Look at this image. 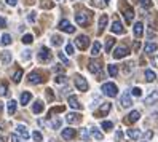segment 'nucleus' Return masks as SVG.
I'll return each mask as SVG.
<instances>
[{
    "instance_id": "f257e3e1",
    "label": "nucleus",
    "mask_w": 158,
    "mask_h": 142,
    "mask_svg": "<svg viewBox=\"0 0 158 142\" xmlns=\"http://www.w3.org/2000/svg\"><path fill=\"white\" fill-rule=\"evenodd\" d=\"M120 10L123 11L126 23L131 24V23H133V18H134V10H133V6L129 5L128 2H125V0H122V2H120Z\"/></svg>"
},
{
    "instance_id": "f03ea898",
    "label": "nucleus",
    "mask_w": 158,
    "mask_h": 142,
    "mask_svg": "<svg viewBox=\"0 0 158 142\" xmlns=\"http://www.w3.org/2000/svg\"><path fill=\"white\" fill-rule=\"evenodd\" d=\"M101 90H102V93H104L106 96H109V98H115L117 94H118V88H117V85H115V83H112V81L104 83Z\"/></svg>"
},
{
    "instance_id": "7ed1b4c3",
    "label": "nucleus",
    "mask_w": 158,
    "mask_h": 142,
    "mask_svg": "<svg viewBox=\"0 0 158 142\" xmlns=\"http://www.w3.org/2000/svg\"><path fill=\"white\" fill-rule=\"evenodd\" d=\"M75 21L78 26H83V27H86L89 24V15L86 11H80L75 15Z\"/></svg>"
},
{
    "instance_id": "20e7f679",
    "label": "nucleus",
    "mask_w": 158,
    "mask_h": 142,
    "mask_svg": "<svg viewBox=\"0 0 158 142\" xmlns=\"http://www.w3.org/2000/svg\"><path fill=\"white\" fill-rule=\"evenodd\" d=\"M58 29L62 31V32H67V34H73L75 32V26H72L69 19H62V21H59Z\"/></svg>"
},
{
    "instance_id": "39448f33",
    "label": "nucleus",
    "mask_w": 158,
    "mask_h": 142,
    "mask_svg": "<svg viewBox=\"0 0 158 142\" xmlns=\"http://www.w3.org/2000/svg\"><path fill=\"white\" fill-rule=\"evenodd\" d=\"M110 109H112V104H110V102H104V104H102V106L94 112V117H96V118H102L104 115H107V113L110 112Z\"/></svg>"
},
{
    "instance_id": "423d86ee",
    "label": "nucleus",
    "mask_w": 158,
    "mask_h": 142,
    "mask_svg": "<svg viewBox=\"0 0 158 142\" xmlns=\"http://www.w3.org/2000/svg\"><path fill=\"white\" fill-rule=\"evenodd\" d=\"M75 45H77V48L78 50H86L88 48V45H89V39L86 35H80V37H77L75 39Z\"/></svg>"
},
{
    "instance_id": "0eeeda50",
    "label": "nucleus",
    "mask_w": 158,
    "mask_h": 142,
    "mask_svg": "<svg viewBox=\"0 0 158 142\" xmlns=\"http://www.w3.org/2000/svg\"><path fill=\"white\" fill-rule=\"evenodd\" d=\"M120 102H122V107L128 109L133 106V99H131V91H125L122 94V98H120Z\"/></svg>"
},
{
    "instance_id": "6e6552de",
    "label": "nucleus",
    "mask_w": 158,
    "mask_h": 142,
    "mask_svg": "<svg viewBox=\"0 0 158 142\" xmlns=\"http://www.w3.org/2000/svg\"><path fill=\"white\" fill-rule=\"evenodd\" d=\"M129 53H131V51H129V48H126V46H117V48H115V51H114V58L115 59H122V58H125V56H128Z\"/></svg>"
},
{
    "instance_id": "1a4fd4ad",
    "label": "nucleus",
    "mask_w": 158,
    "mask_h": 142,
    "mask_svg": "<svg viewBox=\"0 0 158 142\" xmlns=\"http://www.w3.org/2000/svg\"><path fill=\"white\" fill-rule=\"evenodd\" d=\"M75 86H77V90L85 93V91H88V81L81 75H75Z\"/></svg>"
},
{
    "instance_id": "9d476101",
    "label": "nucleus",
    "mask_w": 158,
    "mask_h": 142,
    "mask_svg": "<svg viewBox=\"0 0 158 142\" xmlns=\"http://www.w3.org/2000/svg\"><path fill=\"white\" fill-rule=\"evenodd\" d=\"M66 121L69 123V125H73V123H80L81 121V115L77 112H70L66 115Z\"/></svg>"
},
{
    "instance_id": "9b49d317",
    "label": "nucleus",
    "mask_w": 158,
    "mask_h": 142,
    "mask_svg": "<svg viewBox=\"0 0 158 142\" xmlns=\"http://www.w3.org/2000/svg\"><path fill=\"white\" fill-rule=\"evenodd\" d=\"M139 118H141V113H139L137 110H133V112L128 113V117L125 118V123L126 125H131V123H136Z\"/></svg>"
},
{
    "instance_id": "f8f14e48",
    "label": "nucleus",
    "mask_w": 158,
    "mask_h": 142,
    "mask_svg": "<svg viewBox=\"0 0 158 142\" xmlns=\"http://www.w3.org/2000/svg\"><path fill=\"white\" fill-rule=\"evenodd\" d=\"M39 59H40L42 62H50V61H51V53H50V50H48V48H42V50L39 51Z\"/></svg>"
},
{
    "instance_id": "ddd939ff",
    "label": "nucleus",
    "mask_w": 158,
    "mask_h": 142,
    "mask_svg": "<svg viewBox=\"0 0 158 142\" xmlns=\"http://www.w3.org/2000/svg\"><path fill=\"white\" fill-rule=\"evenodd\" d=\"M155 102H158V90L152 91V93L145 98V101H144L145 106H152V104H155Z\"/></svg>"
},
{
    "instance_id": "4468645a",
    "label": "nucleus",
    "mask_w": 158,
    "mask_h": 142,
    "mask_svg": "<svg viewBox=\"0 0 158 142\" xmlns=\"http://www.w3.org/2000/svg\"><path fill=\"white\" fill-rule=\"evenodd\" d=\"M27 80H29V83H32V85H39V83H42V81L45 80V77H42V75L37 73V72H32Z\"/></svg>"
},
{
    "instance_id": "2eb2a0df",
    "label": "nucleus",
    "mask_w": 158,
    "mask_h": 142,
    "mask_svg": "<svg viewBox=\"0 0 158 142\" xmlns=\"http://www.w3.org/2000/svg\"><path fill=\"white\" fill-rule=\"evenodd\" d=\"M99 67H101V64L98 62V61H94V59H89V62H88V70L91 72V73H99L101 70H99Z\"/></svg>"
},
{
    "instance_id": "dca6fc26",
    "label": "nucleus",
    "mask_w": 158,
    "mask_h": 142,
    "mask_svg": "<svg viewBox=\"0 0 158 142\" xmlns=\"http://www.w3.org/2000/svg\"><path fill=\"white\" fill-rule=\"evenodd\" d=\"M16 132H18V134H19L23 139H29V131H27V128L24 126V125H18L16 126Z\"/></svg>"
},
{
    "instance_id": "f3484780",
    "label": "nucleus",
    "mask_w": 158,
    "mask_h": 142,
    "mask_svg": "<svg viewBox=\"0 0 158 142\" xmlns=\"http://www.w3.org/2000/svg\"><path fill=\"white\" fill-rule=\"evenodd\" d=\"M110 29H112L114 34H125V27H123V24L120 23V21H115V23L112 24V27H110Z\"/></svg>"
},
{
    "instance_id": "a211bd4d",
    "label": "nucleus",
    "mask_w": 158,
    "mask_h": 142,
    "mask_svg": "<svg viewBox=\"0 0 158 142\" xmlns=\"http://www.w3.org/2000/svg\"><path fill=\"white\" fill-rule=\"evenodd\" d=\"M73 136H75L73 128H66V129L62 131V139L64 140H70V139H73Z\"/></svg>"
},
{
    "instance_id": "6ab92c4d",
    "label": "nucleus",
    "mask_w": 158,
    "mask_h": 142,
    "mask_svg": "<svg viewBox=\"0 0 158 142\" xmlns=\"http://www.w3.org/2000/svg\"><path fill=\"white\" fill-rule=\"evenodd\" d=\"M107 23H109V18H107V15H102V16L99 18V27H98V32H99V34L106 29Z\"/></svg>"
},
{
    "instance_id": "aec40b11",
    "label": "nucleus",
    "mask_w": 158,
    "mask_h": 142,
    "mask_svg": "<svg viewBox=\"0 0 158 142\" xmlns=\"http://www.w3.org/2000/svg\"><path fill=\"white\" fill-rule=\"evenodd\" d=\"M69 106L75 110H81V104L78 102V99L75 96H69Z\"/></svg>"
},
{
    "instance_id": "412c9836",
    "label": "nucleus",
    "mask_w": 158,
    "mask_h": 142,
    "mask_svg": "<svg viewBox=\"0 0 158 142\" xmlns=\"http://www.w3.org/2000/svg\"><path fill=\"white\" fill-rule=\"evenodd\" d=\"M126 134H128V137L129 139H139V137H141L142 134H141V131H139V129H136V128H131V129H128V132H126Z\"/></svg>"
},
{
    "instance_id": "4be33fe9",
    "label": "nucleus",
    "mask_w": 158,
    "mask_h": 142,
    "mask_svg": "<svg viewBox=\"0 0 158 142\" xmlns=\"http://www.w3.org/2000/svg\"><path fill=\"white\" fill-rule=\"evenodd\" d=\"M156 50H158V45H156V43H153V42H150V43H145V46H144V51H145V53H148V54L155 53Z\"/></svg>"
},
{
    "instance_id": "5701e85b",
    "label": "nucleus",
    "mask_w": 158,
    "mask_h": 142,
    "mask_svg": "<svg viewBox=\"0 0 158 142\" xmlns=\"http://www.w3.org/2000/svg\"><path fill=\"white\" fill-rule=\"evenodd\" d=\"M89 132H91V136L94 137L96 140H102V139H104L102 132H101V131H99V128H96V126H93V128L89 129Z\"/></svg>"
},
{
    "instance_id": "b1692460",
    "label": "nucleus",
    "mask_w": 158,
    "mask_h": 142,
    "mask_svg": "<svg viewBox=\"0 0 158 142\" xmlns=\"http://www.w3.org/2000/svg\"><path fill=\"white\" fill-rule=\"evenodd\" d=\"M142 32H144V24L142 23H136L134 24V35L137 37V39H141Z\"/></svg>"
},
{
    "instance_id": "393cba45",
    "label": "nucleus",
    "mask_w": 158,
    "mask_h": 142,
    "mask_svg": "<svg viewBox=\"0 0 158 142\" xmlns=\"http://www.w3.org/2000/svg\"><path fill=\"white\" fill-rule=\"evenodd\" d=\"M16 101H8V106H6V110H8V115H15L16 112Z\"/></svg>"
},
{
    "instance_id": "a878e982",
    "label": "nucleus",
    "mask_w": 158,
    "mask_h": 142,
    "mask_svg": "<svg viewBox=\"0 0 158 142\" xmlns=\"http://www.w3.org/2000/svg\"><path fill=\"white\" fill-rule=\"evenodd\" d=\"M31 99H32V94L31 93H23L21 94V104H23V106H27V104H29L31 102Z\"/></svg>"
},
{
    "instance_id": "bb28decb",
    "label": "nucleus",
    "mask_w": 158,
    "mask_h": 142,
    "mask_svg": "<svg viewBox=\"0 0 158 142\" xmlns=\"http://www.w3.org/2000/svg\"><path fill=\"white\" fill-rule=\"evenodd\" d=\"M101 53V43L99 42H94L93 43V46H91V54L93 56H98Z\"/></svg>"
},
{
    "instance_id": "cd10ccee",
    "label": "nucleus",
    "mask_w": 158,
    "mask_h": 142,
    "mask_svg": "<svg viewBox=\"0 0 158 142\" xmlns=\"http://www.w3.org/2000/svg\"><path fill=\"white\" fill-rule=\"evenodd\" d=\"M32 110H34V113H40V112H43V102H42V101H37V102H34V107H32Z\"/></svg>"
},
{
    "instance_id": "c85d7f7f",
    "label": "nucleus",
    "mask_w": 158,
    "mask_h": 142,
    "mask_svg": "<svg viewBox=\"0 0 158 142\" xmlns=\"http://www.w3.org/2000/svg\"><path fill=\"white\" fill-rule=\"evenodd\" d=\"M50 126L53 128V129H58V128H61V120L56 117H51V120H50Z\"/></svg>"
},
{
    "instance_id": "c756f323",
    "label": "nucleus",
    "mask_w": 158,
    "mask_h": 142,
    "mask_svg": "<svg viewBox=\"0 0 158 142\" xmlns=\"http://www.w3.org/2000/svg\"><path fill=\"white\" fill-rule=\"evenodd\" d=\"M109 73H110V77H117L118 75V65L117 64H109Z\"/></svg>"
},
{
    "instance_id": "7c9ffc66",
    "label": "nucleus",
    "mask_w": 158,
    "mask_h": 142,
    "mask_svg": "<svg viewBox=\"0 0 158 142\" xmlns=\"http://www.w3.org/2000/svg\"><path fill=\"white\" fill-rule=\"evenodd\" d=\"M155 78H156V73L153 72V70H145V80L147 81H155Z\"/></svg>"
},
{
    "instance_id": "2f4dec72",
    "label": "nucleus",
    "mask_w": 158,
    "mask_h": 142,
    "mask_svg": "<svg viewBox=\"0 0 158 142\" xmlns=\"http://www.w3.org/2000/svg\"><path fill=\"white\" fill-rule=\"evenodd\" d=\"M114 45H115V39L114 37H107V42H106V51H110L114 48Z\"/></svg>"
},
{
    "instance_id": "473e14b6",
    "label": "nucleus",
    "mask_w": 158,
    "mask_h": 142,
    "mask_svg": "<svg viewBox=\"0 0 158 142\" xmlns=\"http://www.w3.org/2000/svg\"><path fill=\"white\" fill-rule=\"evenodd\" d=\"M0 43H2L3 46H8L11 43V35H8V34H3L2 35V40H0Z\"/></svg>"
},
{
    "instance_id": "72a5a7b5",
    "label": "nucleus",
    "mask_w": 158,
    "mask_h": 142,
    "mask_svg": "<svg viewBox=\"0 0 158 142\" xmlns=\"http://www.w3.org/2000/svg\"><path fill=\"white\" fill-rule=\"evenodd\" d=\"M2 61H3V64H10V62H11V53H10V51H3Z\"/></svg>"
},
{
    "instance_id": "f704fd0d",
    "label": "nucleus",
    "mask_w": 158,
    "mask_h": 142,
    "mask_svg": "<svg viewBox=\"0 0 158 142\" xmlns=\"http://www.w3.org/2000/svg\"><path fill=\"white\" fill-rule=\"evenodd\" d=\"M101 126H102V129H104V131L109 132V131H112V129H114V123H112V121H102V125H101Z\"/></svg>"
},
{
    "instance_id": "c9c22d12",
    "label": "nucleus",
    "mask_w": 158,
    "mask_h": 142,
    "mask_svg": "<svg viewBox=\"0 0 158 142\" xmlns=\"http://www.w3.org/2000/svg\"><path fill=\"white\" fill-rule=\"evenodd\" d=\"M21 77H23V70L18 69V70L15 72V75H13V81H15V83H19V81H21Z\"/></svg>"
},
{
    "instance_id": "e433bc0d",
    "label": "nucleus",
    "mask_w": 158,
    "mask_h": 142,
    "mask_svg": "<svg viewBox=\"0 0 158 142\" xmlns=\"http://www.w3.org/2000/svg\"><path fill=\"white\" fill-rule=\"evenodd\" d=\"M51 43H53L54 46H59V45L62 43V37H59V35H53V37H51Z\"/></svg>"
},
{
    "instance_id": "4c0bfd02",
    "label": "nucleus",
    "mask_w": 158,
    "mask_h": 142,
    "mask_svg": "<svg viewBox=\"0 0 158 142\" xmlns=\"http://www.w3.org/2000/svg\"><path fill=\"white\" fill-rule=\"evenodd\" d=\"M64 110H66V107H64V106H59V107H53V109L50 110V117H53L54 113H59V112H64Z\"/></svg>"
},
{
    "instance_id": "58836bf2",
    "label": "nucleus",
    "mask_w": 158,
    "mask_h": 142,
    "mask_svg": "<svg viewBox=\"0 0 158 142\" xmlns=\"http://www.w3.org/2000/svg\"><path fill=\"white\" fill-rule=\"evenodd\" d=\"M32 42H34V37H32L31 34H26V35L23 37V43L29 45V43H32Z\"/></svg>"
},
{
    "instance_id": "ea45409f",
    "label": "nucleus",
    "mask_w": 158,
    "mask_h": 142,
    "mask_svg": "<svg viewBox=\"0 0 158 142\" xmlns=\"http://www.w3.org/2000/svg\"><path fill=\"white\" fill-rule=\"evenodd\" d=\"M123 69H125V72H126V73H129V72H131V70L134 69V62H125Z\"/></svg>"
},
{
    "instance_id": "a19ab883",
    "label": "nucleus",
    "mask_w": 158,
    "mask_h": 142,
    "mask_svg": "<svg viewBox=\"0 0 158 142\" xmlns=\"http://www.w3.org/2000/svg\"><path fill=\"white\" fill-rule=\"evenodd\" d=\"M54 81L59 83V85H62V83L67 81V77H66V75H58V77H54Z\"/></svg>"
},
{
    "instance_id": "79ce46f5",
    "label": "nucleus",
    "mask_w": 158,
    "mask_h": 142,
    "mask_svg": "<svg viewBox=\"0 0 158 142\" xmlns=\"http://www.w3.org/2000/svg\"><path fill=\"white\" fill-rule=\"evenodd\" d=\"M32 137H34V140H37V142H42V140H43V136L40 134L39 131H34V132H32Z\"/></svg>"
},
{
    "instance_id": "37998d69",
    "label": "nucleus",
    "mask_w": 158,
    "mask_h": 142,
    "mask_svg": "<svg viewBox=\"0 0 158 142\" xmlns=\"http://www.w3.org/2000/svg\"><path fill=\"white\" fill-rule=\"evenodd\" d=\"M139 3H141L142 8H150L152 6V0H139Z\"/></svg>"
},
{
    "instance_id": "c03bdc74",
    "label": "nucleus",
    "mask_w": 158,
    "mask_h": 142,
    "mask_svg": "<svg viewBox=\"0 0 158 142\" xmlns=\"http://www.w3.org/2000/svg\"><path fill=\"white\" fill-rule=\"evenodd\" d=\"M66 53H67L69 56H72L73 53H75V51H73V45H72V43H67V45H66Z\"/></svg>"
},
{
    "instance_id": "a18cd8bd",
    "label": "nucleus",
    "mask_w": 158,
    "mask_h": 142,
    "mask_svg": "<svg viewBox=\"0 0 158 142\" xmlns=\"http://www.w3.org/2000/svg\"><path fill=\"white\" fill-rule=\"evenodd\" d=\"M131 94H133V96H136V98H139V96H141V94H142V91H141V88H133L131 90Z\"/></svg>"
},
{
    "instance_id": "49530a36",
    "label": "nucleus",
    "mask_w": 158,
    "mask_h": 142,
    "mask_svg": "<svg viewBox=\"0 0 158 142\" xmlns=\"http://www.w3.org/2000/svg\"><path fill=\"white\" fill-rule=\"evenodd\" d=\"M91 5L98 6V8H102V6H104V2H101V0H91Z\"/></svg>"
},
{
    "instance_id": "de8ad7c7",
    "label": "nucleus",
    "mask_w": 158,
    "mask_h": 142,
    "mask_svg": "<svg viewBox=\"0 0 158 142\" xmlns=\"http://www.w3.org/2000/svg\"><path fill=\"white\" fill-rule=\"evenodd\" d=\"M122 139H123V131H122V129H118V131L115 132V140H117V142H120Z\"/></svg>"
},
{
    "instance_id": "09e8293b",
    "label": "nucleus",
    "mask_w": 158,
    "mask_h": 142,
    "mask_svg": "<svg viewBox=\"0 0 158 142\" xmlns=\"http://www.w3.org/2000/svg\"><path fill=\"white\" fill-rule=\"evenodd\" d=\"M8 91H6V85H0V96H6Z\"/></svg>"
},
{
    "instance_id": "8fccbe9b",
    "label": "nucleus",
    "mask_w": 158,
    "mask_h": 142,
    "mask_svg": "<svg viewBox=\"0 0 158 142\" xmlns=\"http://www.w3.org/2000/svg\"><path fill=\"white\" fill-rule=\"evenodd\" d=\"M58 56H59V59H61V61H62L64 64H66V65H69V64H70V62L67 61V58H66V54H64V53H59Z\"/></svg>"
},
{
    "instance_id": "3c124183",
    "label": "nucleus",
    "mask_w": 158,
    "mask_h": 142,
    "mask_svg": "<svg viewBox=\"0 0 158 142\" xmlns=\"http://www.w3.org/2000/svg\"><path fill=\"white\" fill-rule=\"evenodd\" d=\"M31 56H32V53L29 50H24L23 51V59H31Z\"/></svg>"
},
{
    "instance_id": "603ef678",
    "label": "nucleus",
    "mask_w": 158,
    "mask_h": 142,
    "mask_svg": "<svg viewBox=\"0 0 158 142\" xmlns=\"http://www.w3.org/2000/svg\"><path fill=\"white\" fill-rule=\"evenodd\" d=\"M81 139H83V140H88V129H86V128L81 129Z\"/></svg>"
},
{
    "instance_id": "864d4df0",
    "label": "nucleus",
    "mask_w": 158,
    "mask_h": 142,
    "mask_svg": "<svg viewBox=\"0 0 158 142\" xmlns=\"http://www.w3.org/2000/svg\"><path fill=\"white\" fill-rule=\"evenodd\" d=\"M10 140H11V142H21V137L16 136V134H11V136H10Z\"/></svg>"
},
{
    "instance_id": "5fc2aeb1",
    "label": "nucleus",
    "mask_w": 158,
    "mask_h": 142,
    "mask_svg": "<svg viewBox=\"0 0 158 142\" xmlns=\"http://www.w3.org/2000/svg\"><path fill=\"white\" fill-rule=\"evenodd\" d=\"M46 96H48V99H50V101H53V91H51L50 88L46 90Z\"/></svg>"
},
{
    "instance_id": "6e6d98bb",
    "label": "nucleus",
    "mask_w": 158,
    "mask_h": 142,
    "mask_svg": "<svg viewBox=\"0 0 158 142\" xmlns=\"http://www.w3.org/2000/svg\"><path fill=\"white\" fill-rule=\"evenodd\" d=\"M6 3L10 5V6H15V5L18 3V0H6Z\"/></svg>"
},
{
    "instance_id": "4d7b16f0",
    "label": "nucleus",
    "mask_w": 158,
    "mask_h": 142,
    "mask_svg": "<svg viewBox=\"0 0 158 142\" xmlns=\"http://www.w3.org/2000/svg\"><path fill=\"white\" fill-rule=\"evenodd\" d=\"M0 27H6V21H5V18H0Z\"/></svg>"
},
{
    "instance_id": "13d9d810",
    "label": "nucleus",
    "mask_w": 158,
    "mask_h": 142,
    "mask_svg": "<svg viewBox=\"0 0 158 142\" xmlns=\"http://www.w3.org/2000/svg\"><path fill=\"white\" fill-rule=\"evenodd\" d=\"M144 136H145L147 139H150V137L153 136V132H152V131H147V132H145V134H144Z\"/></svg>"
},
{
    "instance_id": "bf43d9fd",
    "label": "nucleus",
    "mask_w": 158,
    "mask_h": 142,
    "mask_svg": "<svg viewBox=\"0 0 158 142\" xmlns=\"http://www.w3.org/2000/svg\"><path fill=\"white\" fill-rule=\"evenodd\" d=\"M29 21H31V23L35 21V13H31V15H29Z\"/></svg>"
},
{
    "instance_id": "052dcab7",
    "label": "nucleus",
    "mask_w": 158,
    "mask_h": 142,
    "mask_svg": "<svg viewBox=\"0 0 158 142\" xmlns=\"http://www.w3.org/2000/svg\"><path fill=\"white\" fill-rule=\"evenodd\" d=\"M54 70H56V72H61V70H62V67H59V65H56V67H54Z\"/></svg>"
},
{
    "instance_id": "680f3d73",
    "label": "nucleus",
    "mask_w": 158,
    "mask_h": 142,
    "mask_svg": "<svg viewBox=\"0 0 158 142\" xmlns=\"http://www.w3.org/2000/svg\"><path fill=\"white\" fill-rule=\"evenodd\" d=\"M0 142H5V139H3L2 136H0Z\"/></svg>"
},
{
    "instance_id": "e2e57ef3",
    "label": "nucleus",
    "mask_w": 158,
    "mask_h": 142,
    "mask_svg": "<svg viewBox=\"0 0 158 142\" xmlns=\"http://www.w3.org/2000/svg\"><path fill=\"white\" fill-rule=\"evenodd\" d=\"M110 2V0H104V3H109Z\"/></svg>"
},
{
    "instance_id": "0e129e2a",
    "label": "nucleus",
    "mask_w": 158,
    "mask_h": 142,
    "mask_svg": "<svg viewBox=\"0 0 158 142\" xmlns=\"http://www.w3.org/2000/svg\"><path fill=\"white\" fill-rule=\"evenodd\" d=\"M0 110H2V106H0Z\"/></svg>"
}]
</instances>
